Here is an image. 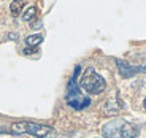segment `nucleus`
<instances>
[{
	"instance_id": "obj_1",
	"label": "nucleus",
	"mask_w": 146,
	"mask_h": 138,
	"mask_svg": "<svg viewBox=\"0 0 146 138\" xmlns=\"http://www.w3.org/2000/svg\"><path fill=\"white\" fill-rule=\"evenodd\" d=\"M78 73H80V65L75 68V73H73L72 80L67 84L65 100H67V103H68V106H72L73 109H84V108H88L92 102H91V97L84 94V92L81 91V87L78 86V83H76Z\"/></svg>"
},
{
	"instance_id": "obj_2",
	"label": "nucleus",
	"mask_w": 146,
	"mask_h": 138,
	"mask_svg": "<svg viewBox=\"0 0 146 138\" xmlns=\"http://www.w3.org/2000/svg\"><path fill=\"white\" fill-rule=\"evenodd\" d=\"M103 138H138V129L124 119H113L102 127Z\"/></svg>"
},
{
	"instance_id": "obj_3",
	"label": "nucleus",
	"mask_w": 146,
	"mask_h": 138,
	"mask_svg": "<svg viewBox=\"0 0 146 138\" xmlns=\"http://www.w3.org/2000/svg\"><path fill=\"white\" fill-rule=\"evenodd\" d=\"M80 87L88 94H102L106 89V81L100 73H97L94 67H88L81 76Z\"/></svg>"
},
{
	"instance_id": "obj_4",
	"label": "nucleus",
	"mask_w": 146,
	"mask_h": 138,
	"mask_svg": "<svg viewBox=\"0 0 146 138\" xmlns=\"http://www.w3.org/2000/svg\"><path fill=\"white\" fill-rule=\"evenodd\" d=\"M13 132L16 133H29L36 138H54L56 130L51 125H44L38 122H30V121H21V122L13 124Z\"/></svg>"
},
{
	"instance_id": "obj_5",
	"label": "nucleus",
	"mask_w": 146,
	"mask_h": 138,
	"mask_svg": "<svg viewBox=\"0 0 146 138\" xmlns=\"http://www.w3.org/2000/svg\"><path fill=\"white\" fill-rule=\"evenodd\" d=\"M116 64H117V70H119V75H121L122 78H130V76H133V75H135V73L138 72V68H135V67L129 65V64H125V62L119 60V59L116 60Z\"/></svg>"
},
{
	"instance_id": "obj_6",
	"label": "nucleus",
	"mask_w": 146,
	"mask_h": 138,
	"mask_svg": "<svg viewBox=\"0 0 146 138\" xmlns=\"http://www.w3.org/2000/svg\"><path fill=\"white\" fill-rule=\"evenodd\" d=\"M41 41H43V36L41 35H29L26 38V44L27 46H38V44L41 43Z\"/></svg>"
},
{
	"instance_id": "obj_7",
	"label": "nucleus",
	"mask_w": 146,
	"mask_h": 138,
	"mask_svg": "<svg viewBox=\"0 0 146 138\" xmlns=\"http://www.w3.org/2000/svg\"><path fill=\"white\" fill-rule=\"evenodd\" d=\"M36 13H38V11H36V7H29L26 11H24V15H22V18H24V21H27V22H29V21H32V19L36 16Z\"/></svg>"
},
{
	"instance_id": "obj_8",
	"label": "nucleus",
	"mask_w": 146,
	"mask_h": 138,
	"mask_svg": "<svg viewBox=\"0 0 146 138\" xmlns=\"http://www.w3.org/2000/svg\"><path fill=\"white\" fill-rule=\"evenodd\" d=\"M22 7H24V2H13V3L10 5V10H11V13H13V16H18L19 13H21Z\"/></svg>"
},
{
	"instance_id": "obj_9",
	"label": "nucleus",
	"mask_w": 146,
	"mask_h": 138,
	"mask_svg": "<svg viewBox=\"0 0 146 138\" xmlns=\"http://www.w3.org/2000/svg\"><path fill=\"white\" fill-rule=\"evenodd\" d=\"M143 108H145V111H146V98L143 100Z\"/></svg>"
},
{
	"instance_id": "obj_10",
	"label": "nucleus",
	"mask_w": 146,
	"mask_h": 138,
	"mask_svg": "<svg viewBox=\"0 0 146 138\" xmlns=\"http://www.w3.org/2000/svg\"><path fill=\"white\" fill-rule=\"evenodd\" d=\"M143 70H145V72H146V67H145V68H143Z\"/></svg>"
}]
</instances>
